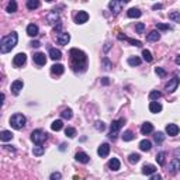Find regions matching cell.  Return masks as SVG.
I'll return each mask as SVG.
<instances>
[{
	"label": "cell",
	"instance_id": "obj_1",
	"mask_svg": "<svg viewBox=\"0 0 180 180\" xmlns=\"http://www.w3.org/2000/svg\"><path fill=\"white\" fill-rule=\"evenodd\" d=\"M69 55L75 72H85L86 68H87V56H86L85 52L77 48H72L69 51Z\"/></svg>",
	"mask_w": 180,
	"mask_h": 180
},
{
	"label": "cell",
	"instance_id": "obj_2",
	"mask_svg": "<svg viewBox=\"0 0 180 180\" xmlns=\"http://www.w3.org/2000/svg\"><path fill=\"white\" fill-rule=\"evenodd\" d=\"M17 42H19V34L15 33V31L10 33L9 35H4V37L0 40V52H2V54L10 52L15 45H17Z\"/></svg>",
	"mask_w": 180,
	"mask_h": 180
},
{
	"label": "cell",
	"instance_id": "obj_3",
	"mask_svg": "<svg viewBox=\"0 0 180 180\" xmlns=\"http://www.w3.org/2000/svg\"><path fill=\"white\" fill-rule=\"evenodd\" d=\"M25 122H27V118H25L23 114H20V113L13 114L11 118H10V125H11L14 130H21V128H24Z\"/></svg>",
	"mask_w": 180,
	"mask_h": 180
},
{
	"label": "cell",
	"instance_id": "obj_4",
	"mask_svg": "<svg viewBox=\"0 0 180 180\" xmlns=\"http://www.w3.org/2000/svg\"><path fill=\"white\" fill-rule=\"evenodd\" d=\"M125 120L124 118H120V120H114L111 122V127H110V134H108V138L113 141L117 139V135H118V131L121 130V127L124 125Z\"/></svg>",
	"mask_w": 180,
	"mask_h": 180
},
{
	"label": "cell",
	"instance_id": "obj_5",
	"mask_svg": "<svg viewBox=\"0 0 180 180\" xmlns=\"http://www.w3.org/2000/svg\"><path fill=\"white\" fill-rule=\"evenodd\" d=\"M46 139H48V134L42 130H35V131L31 132V141L35 145H42Z\"/></svg>",
	"mask_w": 180,
	"mask_h": 180
},
{
	"label": "cell",
	"instance_id": "obj_6",
	"mask_svg": "<svg viewBox=\"0 0 180 180\" xmlns=\"http://www.w3.org/2000/svg\"><path fill=\"white\" fill-rule=\"evenodd\" d=\"M125 3H127V2H121V0H113V2H110V3H108V9L111 10V13H113L114 15H117L122 9H124Z\"/></svg>",
	"mask_w": 180,
	"mask_h": 180
},
{
	"label": "cell",
	"instance_id": "obj_7",
	"mask_svg": "<svg viewBox=\"0 0 180 180\" xmlns=\"http://www.w3.org/2000/svg\"><path fill=\"white\" fill-rule=\"evenodd\" d=\"M179 83H180V77L179 76H173L170 80H169V83L165 86V90L168 93H173L177 90V87H179Z\"/></svg>",
	"mask_w": 180,
	"mask_h": 180
},
{
	"label": "cell",
	"instance_id": "obj_8",
	"mask_svg": "<svg viewBox=\"0 0 180 180\" xmlns=\"http://www.w3.org/2000/svg\"><path fill=\"white\" fill-rule=\"evenodd\" d=\"M25 62H27V55H25L24 52H20V54H17V55L13 58V65L17 68L23 66Z\"/></svg>",
	"mask_w": 180,
	"mask_h": 180
},
{
	"label": "cell",
	"instance_id": "obj_9",
	"mask_svg": "<svg viewBox=\"0 0 180 180\" xmlns=\"http://www.w3.org/2000/svg\"><path fill=\"white\" fill-rule=\"evenodd\" d=\"M23 87H24V82H23V80H20V79L14 80V82L11 83V93L14 96H19L20 92L23 90Z\"/></svg>",
	"mask_w": 180,
	"mask_h": 180
},
{
	"label": "cell",
	"instance_id": "obj_10",
	"mask_svg": "<svg viewBox=\"0 0 180 180\" xmlns=\"http://www.w3.org/2000/svg\"><path fill=\"white\" fill-rule=\"evenodd\" d=\"M69 41H70V34L58 33V35H56V42H58V45H68Z\"/></svg>",
	"mask_w": 180,
	"mask_h": 180
},
{
	"label": "cell",
	"instance_id": "obj_11",
	"mask_svg": "<svg viewBox=\"0 0 180 180\" xmlns=\"http://www.w3.org/2000/svg\"><path fill=\"white\" fill-rule=\"evenodd\" d=\"M169 173H172V174H176L177 172L180 170V159L179 158H173L172 159V162L169 163Z\"/></svg>",
	"mask_w": 180,
	"mask_h": 180
},
{
	"label": "cell",
	"instance_id": "obj_12",
	"mask_svg": "<svg viewBox=\"0 0 180 180\" xmlns=\"http://www.w3.org/2000/svg\"><path fill=\"white\" fill-rule=\"evenodd\" d=\"M33 59H34V64L38 65V66H44V65L46 64V56H45V54H42V52L34 54Z\"/></svg>",
	"mask_w": 180,
	"mask_h": 180
},
{
	"label": "cell",
	"instance_id": "obj_13",
	"mask_svg": "<svg viewBox=\"0 0 180 180\" xmlns=\"http://www.w3.org/2000/svg\"><path fill=\"white\" fill-rule=\"evenodd\" d=\"M97 153L100 158H107V156L110 155V145L108 143H101L97 149Z\"/></svg>",
	"mask_w": 180,
	"mask_h": 180
},
{
	"label": "cell",
	"instance_id": "obj_14",
	"mask_svg": "<svg viewBox=\"0 0 180 180\" xmlns=\"http://www.w3.org/2000/svg\"><path fill=\"white\" fill-rule=\"evenodd\" d=\"M87 20H89V14H87V11H85V10L79 11L76 14V17H75L76 24H85V23H87Z\"/></svg>",
	"mask_w": 180,
	"mask_h": 180
},
{
	"label": "cell",
	"instance_id": "obj_15",
	"mask_svg": "<svg viewBox=\"0 0 180 180\" xmlns=\"http://www.w3.org/2000/svg\"><path fill=\"white\" fill-rule=\"evenodd\" d=\"M46 23H48L49 25L59 23V14H58V11H51V13H48V14H46Z\"/></svg>",
	"mask_w": 180,
	"mask_h": 180
},
{
	"label": "cell",
	"instance_id": "obj_16",
	"mask_svg": "<svg viewBox=\"0 0 180 180\" xmlns=\"http://www.w3.org/2000/svg\"><path fill=\"white\" fill-rule=\"evenodd\" d=\"M180 128L177 124H168L166 125V134L170 135V137H176L177 134H179Z\"/></svg>",
	"mask_w": 180,
	"mask_h": 180
},
{
	"label": "cell",
	"instance_id": "obj_17",
	"mask_svg": "<svg viewBox=\"0 0 180 180\" xmlns=\"http://www.w3.org/2000/svg\"><path fill=\"white\" fill-rule=\"evenodd\" d=\"M153 132V125L151 124V122H143L142 125H141V134L142 135H149Z\"/></svg>",
	"mask_w": 180,
	"mask_h": 180
},
{
	"label": "cell",
	"instance_id": "obj_18",
	"mask_svg": "<svg viewBox=\"0 0 180 180\" xmlns=\"http://www.w3.org/2000/svg\"><path fill=\"white\" fill-rule=\"evenodd\" d=\"M38 33H40V28H38L37 24L31 23V24L27 25V34L30 35V37H37Z\"/></svg>",
	"mask_w": 180,
	"mask_h": 180
},
{
	"label": "cell",
	"instance_id": "obj_19",
	"mask_svg": "<svg viewBox=\"0 0 180 180\" xmlns=\"http://www.w3.org/2000/svg\"><path fill=\"white\" fill-rule=\"evenodd\" d=\"M51 72L54 75H56V76H61V75H64V72H65V66L61 65V64H54L51 66Z\"/></svg>",
	"mask_w": 180,
	"mask_h": 180
},
{
	"label": "cell",
	"instance_id": "obj_20",
	"mask_svg": "<svg viewBox=\"0 0 180 180\" xmlns=\"http://www.w3.org/2000/svg\"><path fill=\"white\" fill-rule=\"evenodd\" d=\"M75 158H76L77 162H80V163H83V165H86V163L90 162V156H89L86 152H77Z\"/></svg>",
	"mask_w": 180,
	"mask_h": 180
},
{
	"label": "cell",
	"instance_id": "obj_21",
	"mask_svg": "<svg viewBox=\"0 0 180 180\" xmlns=\"http://www.w3.org/2000/svg\"><path fill=\"white\" fill-rule=\"evenodd\" d=\"M162 104L159 103V101H151L149 103V111L151 113H153V114H158V113H160L162 111Z\"/></svg>",
	"mask_w": 180,
	"mask_h": 180
},
{
	"label": "cell",
	"instance_id": "obj_22",
	"mask_svg": "<svg viewBox=\"0 0 180 180\" xmlns=\"http://www.w3.org/2000/svg\"><path fill=\"white\" fill-rule=\"evenodd\" d=\"M49 58L54 61H59L62 58V52L56 48H49Z\"/></svg>",
	"mask_w": 180,
	"mask_h": 180
},
{
	"label": "cell",
	"instance_id": "obj_23",
	"mask_svg": "<svg viewBox=\"0 0 180 180\" xmlns=\"http://www.w3.org/2000/svg\"><path fill=\"white\" fill-rule=\"evenodd\" d=\"M108 168H110V170L117 172V170H120V168H121V163H120V160L117 158H113V159H110V162H108Z\"/></svg>",
	"mask_w": 180,
	"mask_h": 180
},
{
	"label": "cell",
	"instance_id": "obj_24",
	"mask_svg": "<svg viewBox=\"0 0 180 180\" xmlns=\"http://www.w3.org/2000/svg\"><path fill=\"white\" fill-rule=\"evenodd\" d=\"M159 38H160V33L156 30L151 31L147 35V41H149V42H156V41H159Z\"/></svg>",
	"mask_w": 180,
	"mask_h": 180
},
{
	"label": "cell",
	"instance_id": "obj_25",
	"mask_svg": "<svg viewBox=\"0 0 180 180\" xmlns=\"http://www.w3.org/2000/svg\"><path fill=\"white\" fill-rule=\"evenodd\" d=\"M155 173H156V166L155 165H143L142 174H147V176H149V174H155Z\"/></svg>",
	"mask_w": 180,
	"mask_h": 180
},
{
	"label": "cell",
	"instance_id": "obj_26",
	"mask_svg": "<svg viewBox=\"0 0 180 180\" xmlns=\"http://www.w3.org/2000/svg\"><path fill=\"white\" fill-rule=\"evenodd\" d=\"M151 148H152V142H151L149 139H142L139 142V149L143 151V152H148V151H151Z\"/></svg>",
	"mask_w": 180,
	"mask_h": 180
},
{
	"label": "cell",
	"instance_id": "obj_27",
	"mask_svg": "<svg viewBox=\"0 0 180 180\" xmlns=\"http://www.w3.org/2000/svg\"><path fill=\"white\" fill-rule=\"evenodd\" d=\"M127 15H128L130 19H139L141 15H142V13H141L139 9H135V7H132V9H130L128 11H127Z\"/></svg>",
	"mask_w": 180,
	"mask_h": 180
},
{
	"label": "cell",
	"instance_id": "obj_28",
	"mask_svg": "<svg viewBox=\"0 0 180 180\" xmlns=\"http://www.w3.org/2000/svg\"><path fill=\"white\" fill-rule=\"evenodd\" d=\"M0 139H2V142H7V141H11V139H13L11 131H7V130L2 131V134H0Z\"/></svg>",
	"mask_w": 180,
	"mask_h": 180
},
{
	"label": "cell",
	"instance_id": "obj_29",
	"mask_svg": "<svg viewBox=\"0 0 180 180\" xmlns=\"http://www.w3.org/2000/svg\"><path fill=\"white\" fill-rule=\"evenodd\" d=\"M118 40H125L127 42H130L131 45H134V46H141V45H142V42H141V41L132 40V38H128V37H125V35H118Z\"/></svg>",
	"mask_w": 180,
	"mask_h": 180
},
{
	"label": "cell",
	"instance_id": "obj_30",
	"mask_svg": "<svg viewBox=\"0 0 180 180\" xmlns=\"http://www.w3.org/2000/svg\"><path fill=\"white\" fill-rule=\"evenodd\" d=\"M62 128H64V121H62V120H55V121L51 124L52 131H61Z\"/></svg>",
	"mask_w": 180,
	"mask_h": 180
},
{
	"label": "cell",
	"instance_id": "obj_31",
	"mask_svg": "<svg viewBox=\"0 0 180 180\" xmlns=\"http://www.w3.org/2000/svg\"><path fill=\"white\" fill-rule=\"evenodd\" d=\"M141 58L139 56H130L128 58V65L130 66H139L141 65Z\"/></svg>",
	"mask_w": 180,
	"mask_h": 180
},
{
	"label": "cell",
	"instance_id": "obj_32",
	"mask_svg": "<svg viewBox=\"0 0 180 180\" xmlns=\"http://www.w3.org/2000/svg\"><path fill=\"white\" fill-rule=\"evenodd\" d=\"M33 153L35 156H41L45 153V148L42 147V145H37V147H34L33 148Z\"/></svg>",
	"mask_w": 180,
	"mask_h": 180
},
{
	"label": "cell",
	"instance_id": "obj_33",
	"mask_svg": "<svg viewBox=\"0 0 180 180\" xmlns=\"http://www.w3.org/2000/svg\"><path fill=\"white\" fill-rule=\"evenodd\" d=\"M40 2L38 0H28L27 2V9L28 10H35V9H38L40 7Z\"/></svg>",
	"mask_w": 180,
	"mask_h": 180
},
{
	"label": "cell",
	"instance_id": "obj_34",
	"mask_svg": "<svg viewBox=\"0 0 180 180\" xmlns=\"http://www.w3.org/2000/svg\"><path fill=\"white\" fill-rule=\"evenodd\" d=\"M160 97H162V93L158 92V90H152V92L149 93V100L151 101H158Z\"/></svg>",
	"mask_w": 180,
	"mask_h": 180
},
{
	"label": "cell",
	"instance_id": "obj_35",
	"mask_svg": "<svg viewBox=\"0 0 180 180\" xmlns=\"http://www.w3.org/2000/svg\"><path fill=\"white\" fill-rule=\"evenodd\" d=\"M61 116H62L64 120H70L72 117H73V111L70 110V108H65V110L61 113Z\"/></svg>",
	"mask_w": 180,
	"mask_h": 180
},
{
	"label": "cell",
	"instance_id": "obj_36",
	"mask_svg": "<svg viewBox=\"0 0 180 180\" xmlns=\"http://www.w3.org/2000/svg\"><path fill=\"white\" fill-rule=\"evenodd\" d=\"M169 20L174 23H180V11H172L169 13Z\"/></svg>",
	"mask_w": 180,
	"mask_h": 180
},
{
	"label": "cell",
	"instance_id": "obj_37",
	"mask_svg": "<svg viewBox=\"0 0 180 180\" xmlns=\"http://www.w3.org/2000/svg\"><path fill=\"white\" fill-rule=\"evenodd\" d=\"M134 138H135L134 132L130 131V130H128V131H125V132H124V135H122V139H124L125 142H130V141H132Z\"/></svg>",
	"mask_w": 180,
	"mask_h": 180
},
{
	"label": "cell",
	"instance_id": "obj_38",
	"mask_svg": "<svg viewBox=\"0 0 180 180\" xmlns=\"http://www.w3.org/2000/svg\"><path fill=\"white\" fill-rule=\"evenodd\" d=\"M142 56H143V61H147V62H152L153 61L152 54H151L149 49H143V51H142Z\"/></svg>",
	"mask_w": 180,
	"mask_h": 180
},
{
	"label": "cell",
	"instance_id": "obj_39",
	"mask_svg": "<svg viewBox=\"0 0 180 180\" xmlns=\"http://www.w3.org/2000/svg\"><path fill=\"white\" fill-rule=\"evenodd\" d=\"M165 158H166V152H159L156 155V162H158L160 166L165 165Z\"/></svg>",
	"mask_w": 180,
	"mask_h": 180
},
{
	"label": "cell",
	"instance_id": "obj_40",
	"mask_svg": "<svg viewBox=\"0 0 180 180\" xmlns=\"http://www.w3.org/2000/svg\"><path fill=\"white\" fill-rule=\"evenodd\" d=\"M153 141H155L156 143H162L165 141V134H163V132H156V134L153 135Z\"/></svg>",
	"mask_w": 180,
	"mask_h": 180
},
{
	"label": "cell",
	"instance_id": "obj_41",
	"mask_svg": "<svg viewBox=\"0 0 180 180\" xmlns=\"http://www.w3.org/2000/svg\"><path fill=\"white\" fill-rule=\"evenodd\" d=\"M7 11L9 13H15L17 11V3H15L14 0H11V2H9V4H7Z\"/></svg>",
	"mask_w": 180,
	"mask_h": 180
},
{
	"label": "cell",
	"instance_id": "obj_42",
	"mask_svg": "<svg viewBox=\"0 0 180 180\" xmlns=\"http://www.w3.org/2000/svg\"><path fill=\"white\" fill-rule=\"evenodd\" d=\"M65 134L69 138H75L76 137V130L72 128V127H68V128H65Z\"/></svg>",
	"mask_w": 180,
	"mask_h": 180
},
{
	"label": "cell",
	"instance_id": "obj_43",
	"mask_svg": "<svg viewBox=\"0 0 180 180\" xmlns=\"http://www.w3.org/2000/svg\"><path fill=\"white\" fill-rule=\"evenodd\" d=\"M139 159H141V156L138 155V153H131V155L128 156L130 163H138V162H139Z\"/></svg>",
	"mask_w": 180,
	"mask_h": 180
},
{
	"label": "cell",
	"instance_id": "obj_44",
	"mask_svg": "<svg viewBox=\"0 0 180 180\" xmlns=\"http://www.w3.org/2000/svg\"><path fill=\"white\" fill-rule=\"evenodd\" d=\"M101 64H103V68H104L106 70H110L111 68H113V64H111V62L108 61V58H103Z\"/></svg>",
	"mask_w": 180,
	"mask_h": 180
},
{
	"label": "cell",
	"instance_id": "obj_45",
	"mask_svg": "<svg viewBox=\"0 0 180 180\" xmlns=\"http://www.w3.org/2000/svg\"><path fill=\"white\" fill-rule=\"evenodd\" d=\"M155 72H156V75H158L159 77H162V79H163V77H166V70L163 69V68H155Z\"/></svg>",
	"mask_w": 180,
	"mask_h": 180
},
{
	"label": "cell",
	"instance_id": "obj_46",
	"mask_svg": "<svg viewBox=\"0 0 180 180\" xmlns=\"http://www.w3.org/2000/svg\"><path fill=\"white\" fill-rule=\"evenodd\" d=\"M156 28L162 31H166V30H172V27L169 24H163V23H156Z\"/></svg>",
	"mask_w": 180,
	"mask_h": 180
},
{
	"label": "cell",
	"instance_id": "obj_47",
	"mask_svg": "<svg viewBox=\"0 0 180 180\" xmlns=\"http://www.w3.org/2000/svg\"><path fill=\"white\" fill-rule=\"evenodd\" d=\"M94 128L97 130V131H104V130H106V124H104L103 121H96Z\"/></svg>",
	"mask_w": 180,
	"mask_h": 180
},
{
	"label": "cell",
	"instance_id": "obj_48",
	"mask_svg": "<svg viewBox=\"0 0 180 180\" xmlns=\"http://www.w3.org/2000/svg\"><path fill=\"white\" fill-rule=\"evenodd\" d=\"M143 30H145V24H143V23H137V25H135V31H137L138 34H142Z\"/></svg>",
	"mask_w": 180,
	"mask_h": 180
},
{
	"label": "cell",
	"instance_id": "obj_49",
	"mask_svg": "<svg viewBox=\"0 0 180 180\" xmlns=\"http://www.w3.org/2000/svg\"><path fill=\"white\" fill-rule=\"evenodd\" d=\"M61 179H62L61 172H54V173H51V176H49V180H61Z\"/></svg>",
	"mask_w": 180,
	"mask_h": 180
},
{
	"label": "cell",
	"instance_id": "obj_50",
	"mask_svg": "<svg viewBox=\"0 0 180 180\" xmlns=\"http://www.w3.org/2000/svg\"><path fill=\"white\" fill-rule=\"evenodd\" d=\"M101 85L108 86L110 85V79H108V77H101Z\"/></svg>",
	"mask_w": 180,
	"mask_h": 180
},
{
	"label": "cell",
	"instance_id": "obj_51",
	"mask_svg": "<svg viewBox=\"0 0 180 180\" xmlns=\"http://www.w3.org/2000/svg\"><path fill=\"white\" fill-rule=\"evenodd\" d=\"M152 9L153 10H160V9H163V4H162V3H155L152 6Z\"/></svg>",
	"mask_w": 180,
	"mask_h": 180
},
{
	"label": "cell",
	"instance_id": "obj_52",
	"mask_svg": "<svg viewBox=\"0 0 180 180\" xmlns=\"http://www.w3.org/2000/svg\"><path fill=\"white\" fill-rule=\"evenodd\" d=\"M151 180H162V176L160 174H152V176H151Z\"/></svg>",
	"mask_w": 180,
	"mask_h": 180
},
{
	"label": "cell",
	"instance_id": "obj_53",
	"mask_svg": "<svg viewBox=\"0 0 180 180\" xmlns=\"http://www.w3.org/2000/svg\"><path fill=\"white\" fill-rule=\"evenodd\" d=\"M40 45H41L40 41H33V42H31V46H34V48H38Z\"/></svg>",
	"mask_w": 180,
	"mask_h": 180
},
{
	"label": "cell",
	"instance_id": "obj_54",
	"mask_svg": "<svg viewBox=\"0 0 180 180\" xmlns=\"http://www.w3.org/2000/svg\"><path fill=\"white\" fill-rule=\"evenodd\" d=\"M110 46H111V44H110V42H107V44H106V46H104V52L108 51V49H110Z\"/></svg>",
	"mask_w": 180,
	"mask_h": 180
},
{
	"label": "cell",
	"instance_id": "obj_55",
	"mask_svg": "<svg viewBox=\"0 0 180 180\" xmlns=\"http://www.w3.org/2000/svg\"><path fill=\"white\" fill-rule=\"evenodd\" d=\"M176 65H180V55L176 58Z\"/></svg>",
	"mask_w": 180,
	"mask_h": 180
}]
</instances>
